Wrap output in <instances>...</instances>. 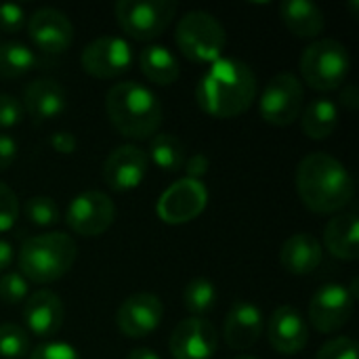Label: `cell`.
<instances>
[{
  "label": "cell",
  "mask_w": 359,
  "mask_h": 359,
  "mask_svg": "<svg viewBox=\"0 0 359 359\" xmlns=\"http://www.w3.org/2000/svg\"><path fill=\"white\" fill-rule=\"evenodd\" d=\"M257 76L246 61L221 57L204 72L196 88V101L212 118H236L257 99Z\"/></svg>",
  "instance_id": "obj_1"
},
{
  "label": "cell",
  "mask_w": 359,
  "mask_h": 359,
  "mask_svg": "<svg viewBox=\"0 0 359 359\" xmlns=\"http://www.w3.org/2000/svg\"><path fill=\"white\" fill-rule=\"evenodd\" d=\"M297 191L301 202L318 215L341 212L355 194V183L343 162L330 154L316 151L297 166Z\"/></svg>",
  "instance_id": "obj_2"
},
{
  "label": "cell",
  "mask_w": 359,
  "mask_h": 359,
  "mask_svg": "<svg viewBox=\"0 0 359 359\" xmlns=\"http://www.w3.org/2000/svg\"><path fill=\"white\" fill-rule=\"evenodd\" d=\"M111 126L128 139H147L162 124V103L151 88L135 80L114 84L105 95Z\"/></svg>",
  "instance_id": "obj_3"
},
{
  "label": "cell",
  "mask_w": 359,
  "mask_h": 359,
  "mask_svg": "<svg viewBox=\"0 0 359 359\" xmlns=\"http://www.w3.org/2000/svg\"><path fill=\"white\" fill-rule=\"evenodd\" d=\"M76 242L63 231H48L27 238L19 248V273L34 284L61 280L76 263Z\"/></svg>",
  "instance_id": "obj_4"
},
{
  "label": "cell",
  "mask_w": 359,
  "mask_h": 359,
  "mask_svg": "<svg viewBox=\"0 0 359 359\" xmlns=\"http://www.w3.org/2000/svg\"><path fill=\"white\" fill-rule=\"evenodd\" d=\"M179 50L196 63H215L223 57L227 34L221 21L208 11L185 13L175 29Z\"/></svg>",
  "instance_id": "obj_5"
},
{
  "label": "cell",
  "mask_w": 359,
  "mask_h": 359,
  "mask_svg": "<svg viewBox=\"0 0 359 359\" xmlns=\"http://www.w3.org/2000/svg\"><path fill=\"white\" fill-rule=\"evenodd\" d=\"M351 59L343 42L334 38H320L311 42L301 57V76L313 90H337L349 76Z\"/></svg>",
  "instance_id": "obj_6"
},
{
  "label": "cell",
  "mask_w": 359,
  "mask_h": 359,
  "mask_svg": "<svg viewBox=\"0 0 359 359\" xmlns=\"http://www.w3.org/2000/svg\"><path fill=\"white\" fill-rule=\"evenodd\" d=\"M114 11L116 21L126 36L139 42H151L168 29L177 4L170 0H120Z\"/></svg>",
  "instance_id": "obj_7"
},
{
  "label": "cell",
  "mask_w": 359,
  "mask_h": 359,
  "mask_svg": "<svg viewBox=\"0 0 359 359\" xmlns=\"http://www.w3.org/2000/svg\"><path fill=\"white\" fill-rule=\"evenodd\" d=\"M305 103L303 82L290 74H276L263 88L259 99L261 118L271 126H290L297 118H301Z\"/></svg>",
  "instance_id": "obj_8"
},
{
  "label": "cell",
  "mask_w": 359,
  "mask_h": 359,
  "mask_svg": "<svg viewBox=\"0 0 359 359\" xmlns=\"http://www.w3.org/2000/svg\"><path fill=\"white\" fill-rule=\"evenodd\" d=\"M116 221L114 200L103 191H82L78 194L65 212L67 227L82 238H97L105 233Z\"/></svg>",
  "instance_id": "obj_9"
},
{
  "label": "cell",
  "mask_w": 359,
  "mask_h": 359,
  "mask_svg": "<svg viewBox=\"0 0 359 359\" xmlns=\"http://www.w3.org/2000/svg\"><path fill=\"white\" fill-rule=\"evenodd\" d=\"M208 204V191L202 181L179 179L158 200L156 212L166 225H185L198 219Z\"/></svg>",
  "instance_id": "obj_10"
},
{
  "label": "cell",
  "mask_w": 359,
  "mask_h": 359,
  "mask_svg": "<svg viewBox=\"0 0 359 359\" xmlns=\"http://www.w3.org/2000/svg\"><path fill=\"white\" fill-rule=\"evenodd\" d=\"M353 307L355 299L347 286L326 284L309 301V324L322 334L339 332L351 320Z\"/></svg>",
  "instance_id": "obj_11"
},
{
  "label": "cell",
  "mask_w": 359,
  "mask_h": 359,
  "mask_svg": "<svg viewBox=\"0 0 359 359\" xmlns=\"http://www.w3.org/2000/svg\"><path fill=\"white\" fill-rule=\"evenodd\" d=\"M133 48L120 36H99L80 55L82 69L93 78H116L130 69Z\"/></svg>",
  "instance_id": "obj_12"
},
{
  "label": "cell",
  "mask_w": 359,
  "mask_h": 359,
  "mask_svg": "<svg viewBox=\"0 0 359 359\" xmlns=\"http://www.w3.org/2000/svg\"><path fill=\"white\" fill-rule=\"evenodd\" d=\"M219 349V332L204 318L181 320L168 341L172 359H212Z\"/></svg>",
  "instance_id": "obj_13"
},
{
  "label": "cell",
  "mask_w": 359,
  "mask_h": 359,
  "mask_svg": "<svg viewBox=\"0 0 359 359\" xmlns=\"http://www.w3.org/2000/svg\"><path fill=\"white\" fill-rule=\"evenodd\" d=\"M149 168L147 151L133 143L116 147L103 162V181L111 191H133L137 189Z\"/></svg>",
  "instance_id": "obj_14"
},
{
  "label": "cell",
  "mask_w": 359,
  "mask_h": 359,
  "mask_svg": "<svg viewBox=\"0 0 359 359\" xmlns=\"http://www.w3.org/2000/svg\"><path fill=\"white\" fill-rule=\"evenodd\" d=\"M164 316L162 301L151 292H137L122 301L116 311V326L128 339H145L158 330Z\"/></svg>",
  "instance_id": "obj_15"
},
{
  "label": "cell",
  "mask_w": 359,
  "mask_h": 359,
  "mask_svg": "<svg viewBox=\"0 0 359 359\" xmlns=\"http://www.w3.org/2000/svg\"><path fill=\"white\" fill-rule=\"evenodd\" d=\"M27 34L36 48L48 55L65 53L74 40V23L59 8H38L27 19Z\"/></svg>",
  "instance_id": "obj_16"
},
{
  "label": "cell",
  "mask_w": 359,
  "mask_h": 359,
  "mask_svg": "<svg viewBox=\"0 0 359 359\" xmlns=\"http://www.w3.org/2000/svg\"><path fill=\"white\" fill-rule=\"evenodd\" d=\"M269 345L282 355H297L309 343V326L305 318L290 305L278 307L267 324Z\"/></svg>",
  "instance_id": "obj_17"
},
{
  "label": "cell",
  "mask_w": 359,
  "mask_h": 359,
  "mask_svg": "<svg viewBox=\"0 0 359 359\" xmlns=\"http://www.w3.org/2000/svg\"><path fill=\"white\" fill-rule=\"evenodd\" d=\"M63 303L50 290H36L23 301V322L27 332L40 339H50L59 334L63 326Z\"/></svg>",
  "instance_id": "obj_18"
},
{
  "label": "cell",
  "mask_w": 359,
  "mask_h": 359,
  "mask_svg": "<svg viewBox=\"0 0 359 359\" xmlns=\"http://www.w3.org/2000/svg\"><path fill=\"white\" fill-rule=\"evenodd\" d=\"M265 328L263 313L250 301H236L227 313L223 337L233 351H246L261 339Z\"/></svg>",
  "instance_id": "obj_19"
},
{
  "label": "cell",
  "mask_w": 359,
  "mask_h": 359,
  "mask_svg": "<svg viewBox=\"0 0 359 359\" xmlns=\"http://www.w3.org/2000/svg\"><path fill=\"white\" fill-rule=\"evenodd\" d=\"M65 90L53 78H36L23 90V111L36 122L53 120L65 109Z\"/></svg>",
  "instance_id": "obj_20"
},
{
  "label": "cell",
  "mask_w": 359,
  "mask_h": 359,
  "mask_svg": "<svg viewBox=\"0 0 359 359\" xmlns=\"http://www.w3.org/2000/svg\"><path fill=\"white\" fill-rule=\"evenodd\" d=\"M324 259V246L311 233H294L290 236L280 250L282 267L292 276H309L313 273Z\"/></svg>",
  "instance_id": "obj_21"
},
{
  "label": "cell",
  "mask_w": 359,
  "mask_h": 359,
  "mask_svg": "<svg viewBox=\"0 0 359 359\" xmlns=\"http://www.w3.org/2000/svg\"><path fill=\"white\" fill-rule=\"evenodd\" d=\"M326 250L341 261H355L359 257V225L355 212L334 215L324 227Z\"/></svg>",
  "instance_id": "obj_22"
},
{
  "label": "cell",
  "mask_w": 359,
  "mask_h": 359,
  "mask_svg": "<svg viewBox=\"0 0 359 359\" xmlns=\"http://www.w3.org/2000/svg\"><path fill=\"white\" fill-rule=\"evenodd\" d=\"M280 17L299 38H318L326 27L324 11L311 0H284L280 4Z\"/></svg>",
  "instance_id": "obj_23"
},
{
  "label": "cell",
  "mask_w": 359,
  "mask_h": 359,
  "mask_svg": "<svg viewBox=\"0 0 359 359\" xmlns=\"http://www.w3.org/2000/svg\"><path fill=\"white\" fill-rule=\"evenodd\" d=\"M139 67L143 76L158 86H170L179 80L181 67L177 57L162 44H149L139 55Z\"/></svg>",
  "instance_id": "obj_24"
},
{
  "label": "cell",
  "mask_w": 359,
  "mask_h": 359,
  "mask_svg": "<svg viewBox=\"0 0 359 359\" xmlns=\"http://www.w3.org/2000/svg\"><path fill=\"white\" fill-rule=\"evenodd\" d=\"M301 124H303V133L309 139H313V141L328 139L339 124L337 103L330 99H324V97L311 99L309 105L301 111Z\"/></svg>",
  "instance_id": "obj_25"
},
{
  "label": "cell",
  "mask_w": 359,
  "mask_h": 359,
  "mask_svg": "<svg viewBox=\"0 0 359 359\" xmlns=\"http://www.w3.org/2000/svg\"><path fill=\"white\" fill-rule=\"evenodd\" d=\"M147 158H149V162H154L164 172L181 170L185 160H187L185 145L181 143L179 137H175L170 133H158V135L151 137Z\"/></svg>",
  "instance_id": "obj_26"
},
{
  "label": "cell",
  "mask_w": 359,
  "mask_h": 359,
  "mask_svg": "<svg viewBox=\"0 0 359 359\" xmlns=\"http://www.w3.org/2000/svg\"><path fill=\"white\" fill-rule=\"evenodd\" d=\"M36 65V55L21 42L0 44V78H19Z\"/></svg>",
  "instance_id": "obj_27"
},
{
  "label": "cell",
  "mask_w": 359,
  "mask_h": 359,
  "mask_svg": "<svg viewBox=\"0 0 359 359\" xmlns=\"http://www.w3.org/2000/svg\"><path fill=\"white\" fill-rule=\"evenodd\" d=\"M183 303H185V309L194 318H202L204 313L215 309V303H217L215 284L210 280H206V278L191 280L183 290Z\"/></svg>",
  "instance_id": "obj_28"
},
{
  "label": "cell",
  "mask_w": 359,
  "mask_h": 359,
  "mask_svg": "<svg viewBox=\"0 0 359 359\" xmlns=\"http://www.w3.org/2000/svg\"><path fill=\"white\" fill-rule=\"evenodd\" d=\"M29 351V334L23 326L0 324V358L21 359Z\"/></svg>",
  "instance_id": "obj_29"
},
{
  "label": "cell",
  "mask_w": 359,
  "mask_h": 359,
  "mask_svg": "<svg viewBox=\"0 0 359 359\" xmlns=\"http://www.w3.org/2000/svg\"><path fill=\"white\" fill-rule=\"evenodd\" d=\"M25 217L29 219V223L38 225V227H50L59 221V206L53 198L48 196H34L25 202L23 206Z\"/></svg>",
  "instance_id": "obj_30"
},
{
  "label": "cell",
  "mask_w": 359,
  "mask_h": 359,
  "mask_svg": "<svg viewBox=\"0 0 359 359\" xmlns=\"http://www.w3.org/2000/svg\"><path fill=\"white\" fill-rule=\"evenodd\" d=\"M27 299V280L17 271H4L0 276V301L4 305H17Z\"/></svg>",
  "instance_id": "obj_31"
},
{
  "label": "cell",
  "mask_w": 359,
  "mask_h": 359,
  "mask_svg": "<svg viewBox=\"0 0 359 359\" xmlns=\"http://www.w3.org/2000/svg\"><path fill=\"white\" fill-rule=\"evenodd\" d=\"M19 210H21V204H19L15 191L6 183L0 181V233L8 231L17 223Z\"/></svg>",
  "instance_id": "obj_32"
},
{
  "label": "cell",
  "mask_w": 359,
  "mask_h": 359,
  "mask_svg": "<svg viewBox=\"0 0 359 359\" xmlns=\"http://www.w3.org/2000/svg\"><path fill=\"white\" fill-rule=\"evenodd\" d=\"M316 359H358V345L349 337H337L320 347Z\"/></svg>",
  "instance_id": "obj_33"
},
{
  "label": "cell",
  "mask_w": 359,
  "mask_h": 359,
  "mask_svg": "<svg viewBox=\"0 0 359 359\" xmlns=\"http://www.w3.org/2000/svg\"><path fill=\"white\" fill-rule=\"evenodd\" d=\"M29 359H82L80 353L76 351V347H72L69 343H61V341H48L38 345L32 353Z\"/></svg>",
  "instance_id": "obj_34"
},
{
  "label": "cell",
  "mask_w": 359,
  "mask_h": 359,
  "mask_svg": "<svg viewBox=\"0 0 359 359\" xmlns=\"http://www.w3.org/2000/svg\"><path fill=\"white\" fill-rule=\"evenodd\" d=\"M23 105L17 97L0 93V128H13L23 120Z\"/></svg>",
  "instance_id": "obj_35"
},
{
  "label": "cell",
  "mask_w": 359,
  "mask_h": 359,
  "mask_svg": "<svg viewBox=\"0 0 359 359\" xmlns=\"http://www.w3.org/2000/svg\"><path fill=\"white\" fill-rule=\"evenodd\" d=\"M25 11L19 4H0V29L4 32H19L25 23Z\"/></svg>",
  "instance_id": "obj_36"
},
{
  "label": "cell",
  "mask_w": 359,
  "mask_h": 359,
  "mask_svg": "<svg viewBox=\"0 0 359 359\" xmlns=\"http://www.w3.org/2000/svg\"><path fill=\"white\" fill-rule=\"evenodd\" d=\"M208 166H210L208 156H204V154H194V156L187 158L185 164H183L185 177H187V179H194V181H202V177L208 172Z\"/></svg>",
  "instance_id": "obj_37"
},
{
  "label": "cell",
  "mask_w": 359,
  "mask_h": 359,
  "mask_svg": "<svg viewBox=\"0 0 359 359\" xmlns=\"http://www.w3.org/2000/svg\"><path fill=\"white\" fill-rule=\"evenodd\" d=\"M17 158V141L11 135L0 133V172L11 168Z\"/></svg>",
  "instance_id": "obj_38"
},
{
  "label": "cell",
  "mask_w": 359,
  "mask_h": 359,
  "mask_svg": "<svg viewBox=\"0 0 359 359\" xmlns=\"http://www.w3.org/2000/svg\"><path fill=\"white\" fill-rule=\"evenodd\" d=\"M76 145H78V141H76V137H74L72 133L61 130V133H55V135L50 137V147H53L55 151L63 154V156L74 154V151H76Z\"/></svg>",
  "instance_id": "obj_39"
},
{
  "label": "cell",
  "mask_w": 359,
  "mask_h": 359,
  "mask_svg": "<svg viewBox=\"0 0 359 359\" xmlns=\"http://www.w3.org/2000/svg\"><path fill=\"white\" fill-rule=\"evenodd\" d=\"M341 103L347 107V109H355L359 105V90L355 84H345L343 90H341Z\"/></svg>",
  "instance_id": "obj_40"
},
{
  "label": "cell",
  "mask_w": 359,
  "mask_h": 359,
  "mask_svg": "<svg viewBox=\"0 0 359 359\" xmlns=\"http://www.w3.org/2000/svg\"><path fill=\"white\" fill-rule=\"evenodd\" d=\"M13 263V246L6 240H0V273H4Z\"/></svg>",
  "instance_id": "obj_41"
},
{
  "label": "cell",
  "mask_w": 359,
  "mask_h": 359,
  "mask_svg": "<svg viewBox=\"0 0 359 359\" xmlns=\"http://www.w3.org/2000/svg\"><path fill=\"white\" fill-rule=\"evenodd\" d=\"M126 359H160V355L156 353V351H151V349H147V347H139V349H133Z\"/></svg>",
  "instance_id": "obj_42"
},
{
  "label": "cell",
  "mask_w": 359,
  "mask_h": 359,
  "mask_svg": "<svg viewBox=\"0 0 359 359\" xmlns=\"http://www.w3.org/2000/svg\"><path fill=\"white\" fill-rule=\"evenodd\" d=\"M233 359H257V358H252V355H238V358H233Z\"/></svg>",
  "instance_id": "obj_43"
}]
</instances>
